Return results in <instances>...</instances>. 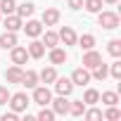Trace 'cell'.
I'll list each match as a JSON object with an SVG mask.
<instances>
[{"instance_id": "cell-1", "label": "cell", "mask_w": 121, "mask_h": 121, "mask_svg": "<svg viewBox=\"0 0 121 121\" xmlns=\"http://www.w3.org/2000/svg\"><path fill=\"white\" fill-rule=\"evenodd\" d=\"M97 24L102 26V29H119V24H121V19H119V14L116 12H112V10H100L97 12Z\"/></svg>"}, {"instance_id": "cell-2", "label": "cell", "mask_w": 121, "mask_h": 121, "mask_svg": "<svg viewBox=\"0 0 121 121\" xmlns=\"http://www.w3.org/2000/svg\"><path fill=\"white\" fill-rule=\"evenodd\" d=\"M7 104H10V109H14L17 114H22V112H26V107L31 104V100H29L26 93H14V95H10Z\"/></svg>"}, {"instance_id": "cell-3", "label": "cell", "mask_w": 121, "mask_h": 121, "mask_svg": "<svg viewBox=\"0 0 121 121\" xmlns=\"http://www.w3.org/2000/svg\"><path fill=\"white\" fill-rule=\"evenodd\" d=\"M10 59H12V64H17V67H22V64H26L29 62V50L24 48V45H14V48H10Z\"/></svg>"}, {"instance_id": "cell-4", "label": "cell", "mask_w": 121, "mask_h": 121, "mask_svg": "<svg viewBox=\"0 0 121 121\" xmlns=\"http://www.w3.org/2000/svg\"><path fill=\"white\" fill-rule=\"evenodd\" d=\"M69 78H71L74 86H88V83L93 81V78H90V69H86V67H76Z\"/></svg>"}, {"instance_id": "cell-5", "label": "cell", "mask_w": 121, "mask_h": 121, "mask_svg": "<svg viewBox=\"0 0 121 121\" xmlns=\"http://www.w3.org/2000/svg\"><path fill=\"white\" fill-rule=\"evenodd\" d=\"M31 90H33V102H36V104H40V107L50 104L52 93H50V88H48V86H36V88H31Z\"/></svg>"}, {"instance_id": "cell-6", "label": "cell", "mask_w": 121, "mask_h": 121, "mask_svg": "<svg viewBox=\"0 0 121 121\" xmlns=\"http://www.w3.org/2000/svg\"><path fill=\"white\" fill-rule=\"evenodd\" d=\"M50 104H52V112H55L57 116L69 114V95H57V97L50 100Z\"/></svg>"}, {"instance_id": "cell-7", "label": "cell", "mask_w": 121, "mask_h": 121, "mask_svg": "<svg viewBox=\"0 0 121 121\" xmlns=\"http://www.w3.org/2000/svg\"><path fill=\"white\" fill-rule=\"evenodd\" d=\"M48 59H50V64H64L67 59H69V52L64 50V48H59V45H55V48H50L48 50Z\"/></svg>"}, {"instance_id": "cell-8", "label": "cell", "mask_w": 121, "mask_h": 121, "mask_svg": "<svg viewBox=\"0 0 121 121\" xmlns=\"http://www.w3.org/2000/svg\"><path fill=\"white\" fill-rule=\"evenodd\" d=\"M59 19H62V12H59L57 7H45L43 10V17H40L43 26H57Z\"/></svg>"}, {"instance_id": "cell-9", "label": "cell", "mask_w": 121, "mask_h": 121, "mask_svg": "<svg viewBox=\"0 0 121 121\" xmlns=\"http://www.w3.org/2000/svg\"><path fill=\"white\" fill-rule=\"evenodd\" d=\"M22 29H24V33H26L29 38H38V36H43V31H45L43 22H38V19H26V24H24Z\"/></svg>"}, {"instance_id": "cell-10", "label": "cell", "mask_w": 121, "mask_h": 121, "mask_svg": "<svg viewBox=\"0 0 121 121\" xmlns=\"http://www.w3.org/2000/svg\"><path fill=\"white\" fill-rule=\"evenodd\" d=\"M100 62H102V55H100L97 50H93V48L86 50V55H83V59H81V64H83L86 69H95Z\"/></svg>"}, {"instance_id": "cell-11", "label": "cell", "mask_w": 121, "mask_h": 121, "mask_svg": "<svg viewBox=\"0 0 121 121\" xmlns=\"http://www.w3.org/2000/svg\"><path fill=\"white\" fill-rule=\"evenodd\" d=\"M52 86H55L57 95H71V90H74V83H71V78H67V76H57Z\"/></svg>"}, {"instance_id": "cell-12", "label": "cell", "mask_w": 121, "mask_h": 121, "mask_svg": "<svg viewBox=\"0 0 121 121\" xmlns=\"http://www.w3.org/2000/svg\"><path fill=\"white\" fill-rule=\"evenodd\" d=\"M57 36H59V43H64V45H76V38H78L71 26H62L57 31Z\"/></svg>"}, {"instance_id": "cell-13", "label": "cell", "mask_w": 121, "mask_h": 121, "mask_svg": "<svg viewBox=\"0 0 121 121\" xmlns=\"http://www.w3.org/2000/svg\"><path fill=\"white\" fill-rule=\"evenodd\" d=\"M3 24H5L7 31H14V33H17V31H22L24 19H22L19 14H5V22H3Z\"/></svg>"}, {"instance_id": "cell-14", "label": "cell", "mask_w": 121, "mask_h": 121, "mask_svg": "<svg viewBox=\"0 0 121 121\" xmlns=\"http://www.w3.org/2000/svg\"><path fill=\"white\" fill-rule=\"evenodd\" d=\"M26 50H29V57H33V59H40V57L45 55V45H43V40H38V38H33V40L26 45Z\"/></svg>"}, {"instance_id": "cell-15", "label": "cell", "mask_w": 121, "mask_h": 121, "mask_svg": "<svg viewBox=\"0 0 121 121\" xmlns=\"http://www.w3.org/2000/svg\"><path fill=\"white\" fill-rule=\"evenodd\" d=\"M24 88H36L38 83H40V78H38V71H33V69H26L24 74H22V81H19Z\"/></svg>"}, {"instance_id": "cell-16", "label": "cell", "mask_w": 121, "mask_h": 121, "mask_svg": "<svg viewBox=\"0 0 121 121\" xmlns=\"http://www.w3.org/2000/svg\"><path fill=\"white\" fill-rule=\"evenodd\" d=\"M38 78H40V83H55V78H57V69H55V64H50V67H45L43 71H38Z\"/></svg>"}, {"instance_id": "cell-17", "label": "cell", "mask_w": 121, "mask_h": 121, "mask_svg": "<svg viewBox=\"0 0 121 121\" xmlns=\"http://www.w3.org/2000/svg\"><path fill=\"white\" fill-rule=\"evenodd\" d=\"M14 45H17V33H14V31H5V33H0V48L10 50V48H14Z\"/></svg>"}, {"instance_id": "cell-18", "label": "cell", "mask_w": 121, "mask_h": 121, "mask_svg": "<svg viewBox=\"0 0 121 121\" xmlns=\"http://www.w3.org/2000/svg\"><path fill=\"white\" fill-rule=\"evenodd\" d=\"M22 74H24V69L14 64V67H10V69L5 71V81H7V83H19V81H22Z\"/></svg>"}, {"instance_id": "cell-19", "label": "cell", "mask_w": 121, "mask_h": 121, "mask_svg": "<svg viewBox=\"0 0 121 121\" xmlns=\"http://www.w3.org/2000/svg\"><path fill=\"white\" fill-rule=\"evenodd\" d=\"M33 12H36V5H33V3H22V5H17V10H14V14H19L22 19H29Z\"/></svg>"}, {"instance_id": "cell-20", "label": "cell", "mask_w": 121, "mask_h": 121, "mask_svg": "<svg viewBox=\"0 0 121 121\" xmlns=\"http://www.w3.org/2000/svg\"><path fill=\"white\" fill-rule=\"evenodd\" d=\"M107 76H109V69H107L104 62H100L95 69H90V78H95V81H104Z\"/></svg>"}, {"instance_id": "cell-21", "label": "cell", "mask_w": 121, "mask_h": 121, "mask_svg": "<svg viewBox=\"0 0 121 121\" xmlns=\"http://www.w3.org/2000/svg\"><path fill=\"white\" fill-rule=\"evenodd\" d=\"M76 45L83 48V50H90V48H95V36L93 33H83V36L76 38Z\"/></svg>"}, {"instance_id": "cell-22", "label": "cell", "mask_w": 121, "mask_h": 121, "mask_svg": "<svg viewBox=\"0 0 121 121\" xmlns=\"http://www.w3.org/2000/svg\"><path fill=\"white\" fill-rule=\"evenodd\" d=\"M86 102L83 100H74V102H69V114L71 116H83V112H86Z\"/></svg>"}, {"instance_id": "cell-23", "label": "cell", "mask_w": 121, "mask_h": 121, "mask_svg": "<svg viewBox=\"0 0 121 121\" xmlns=\"http://www.w3.org/2000/svg\"><path fill=\"white\" fill-rule=\"evenodd\" d=\"M43 45L50 50V48H55V45H59V36L55 33V31H45V36H43Z\"/></svg>"}, {"instance_id": "cell-24", "label": "cell", "mask_w": 121, "mask_h": 121, "mask_svg": "<svg viewBox=\"0 0 121 121\" xmlns=\"http://www.w3.org/2000/svg\"><path fill=\"white\" fill-rule=\"evenodd\" d=\"M83 102H86V104H97V102H100V90L88 88V90L83 93Z\"/></svg>"}, {"instance_id": "cell-25", "label": "cell", "mask_w": 121, "mask_h": 121, "mask_svg": "<svg viewBox=\"0 0 121 121\" xmlns=\"http://www.w3.org/2000/svg\"><path fill=\"white\" fill-rule=\"evenodd\" d=\"M107 52H109L112 57H121V40H119V38H112V40L107 43Z\"/></svg>"}, {"instance_id": "cell-26", "label": "cell", "mask_w": 121, "mask_h": 121, "mask_svg": "<svg viewBox=\"0 0 121 121\" xmlns=\"http://www.w3.org/2000/svg\"><path fill=\"white\" fill-rule=\"evenodd\" d=\"M100 102H104L107 107H109V104H116V102H119V93H114V90H104V93L100 95Z\"/></svg>"}, {"instance_id": "cell-27", "label": "cell", "mask_w": 121, "mask_h": 121, "mask_svg": "<svg viewBox=\"0 0 121 121\" xmlns=\"http://www.w3.org/2000/svg\"><path fill=\"white\" fill-rule=\"evenodd\" d=\"M102 0H83V7L88 10V12H93V14H97L100 10H102Z\"/></svg>"}, {"instance_id": "cell-28", "label": "cell", "mask_w": 121, "mask_h": 121, "mask_svg": "<svg viewBox=\"0 0 121 121\" xmlns=\"http://www.w3.org/2000/svg\"><path fill=\"white\" fill-rule=\"evenodd\" d=\"M14 10H17L14 0H0V12L3 14H14Z\"/></svg>"}, {"instance_id": "cell-29", "label": "cell", "mask_w": 121, "mask_h": 121, "mask_svg": "<svg viewBox=\"0 0 121 121\" xmlns=\"http://www.w3.org/2000/svg\"><path fill=\"white\" fill-rule=\"evenodd\" d=\"M55 116H57V114H55L52 109H48V104H45V107H40V112L36 114V119H38V121H52Z\"/></svg>"}, {"instance_id": "cell-30", "label": "cell", "mask_w": 121, "mask_h": 121, "mask_svg": "<svg viewBox=\"0 0 121 121\" xmlns=\"http://www.w3.org/2000/svg\"><path fill=\"white\" fill-rule=\"evenodd\" d=\"M102 119H107V121H116V119H121V112L116 109V104H109L107 112L102 114Z\"/></svg>"}, {"instance_id": "cell-31", "label": "cell", "mask_w": 121, "mask_h": 121, "mask_svg": "<svg viewBox=\"0 0 121 121\" xmlns=\"http://www.w3.org/2000/svg\"><path fill=\"white\" fill-rule=\"evenodd\" d=\"M107 69H109V76H112V78L121 81V62H119V59H116L114 64H107Z\"/></svg>"}, {"instance_id": "cell-32", "label": "cell", "mask_w": 121, "mask_h": 121, "mask_svg": "<svg viewBox=\"0 0 121 121\" xmlns=\"http://www.w3.org/2000/svg\"><path fill=\"white\" fill-rule=\"evenodd\" d=\"M10 90L5 88V86H0V107H3V104H7V100H10Z\"/></svg>"}, {"instance_id": "cell-33", "label": "cell", "mask_w": 121, "mask_h": 121, "mask_svg": "<svg viewBox=\"0 0 121 121\" xmlns=\"http://www.w3.org/2000/svg\"><path fill=\"white\" fill-rule=\"evenodd\" d=\"M17 119H19V114H17L14 109H10V112L3 114V121H17Z\"/></svg>"}, {"instance_id": "cell-34", "label": "cell", "mask_w": 121, "mask_h": 121, "mask_svg": "<svg viewBox=\"0 0 121 121\" xmlns=\"http://www.w3.org/2000/svg\"><path fill=\"white\" fill-rule=\"evenodd\" d=\"M67 5H69L71 10H81V7H83V0H67Z\"/></svg>"}, {"instance_id": "cell-35", "label": "cell", "mask_w": 121, "mask_h": 121, "mask_svg": "<svg viewBox=\"0 0 121 121\" xmlns=\"http://www.w3.org/2000/svg\"><path fill=\"white\" fill-rule=\"evenodd\" d=\"M102 3H107V5H116L119 0H102Z\"/></svg>"}, {"instance_id": "cell-36", "label": "cell", "mask_w": 121, "mask_h": 121, "mask_svg": "<svg viewBox=\"0 0 121 121\" xmlns=\"http://www.w3.org/2000/svg\"><path fill=\"white\" fill-rule=\"evenodd\" d=\"M0 19H3V12H0Z\"/></svg>"}]
</instances>
